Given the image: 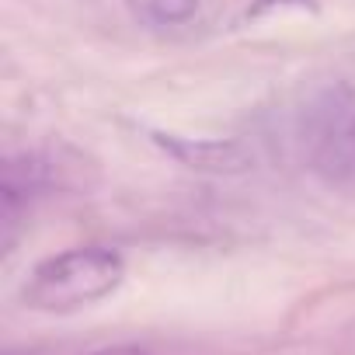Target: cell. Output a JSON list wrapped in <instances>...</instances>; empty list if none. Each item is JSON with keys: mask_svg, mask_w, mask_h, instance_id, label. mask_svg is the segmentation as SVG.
I'll use <instances>...</instances> for the list:
<instances>
[{"mask_svg": "<svg viewBox=\"0 0 355 355\" xmlns=\"http://www.w3.org/2000/svg\"><path fill=\"white\" fill-rule=\"evenodd\" d=\"M122 275L125 265L112 248H70L32 268L21 300L39 313H73L112 296Z\"/></svg>", "mask_w": 355, "mask_h": 355, "instance_id": "1", "label": "cell"}, {"mask_svg": "<svg viewBox=\"0 0 355 355\" xmlns=\"http://www.w3.org/2000/svg\"><path fill=\"white\" fill-rule=\"evenodd\" d=\"M300 143L306 167L324 185L355 196V91H320L303 112Z\"/></svg>", "mask_w": 355, "mask_h": 355, "instance_id": "2", "label": "cell"}, {"mask_svg": "<svg viewBox=\"0 0 355 355\" xmlns=\"http://www.w3.org/2000/svg\"><path fill=\"white\" fill-rule=\"evenodd\" d=\"M150 25H182L199 11V0H125Z\"/></svg>", "mask_w": 355, "mask_h": 355, "instance_id": "3", "label": "cell"}, {"mask_svg": "<svg viewBox=\"0 0 355 355\" xmlns=\"http://www.w3.org/2000/svg\"><path fill=\"white\" fill-rule=\"evenodd\" d=\"M91 355H146L139 345H108V348H98Z\"/></svg>", "mask_w": 355, "mask_h": 355, "instance_id": "4", "label": "cell"}]
</instances>
